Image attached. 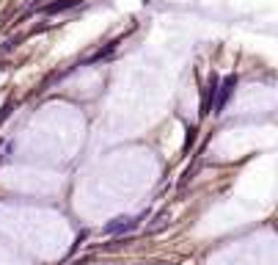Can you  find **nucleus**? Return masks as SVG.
I'll return each instance as SVG.
<instances>
[{"mask_svg": "<svg viewBox=\"0 0 278 265\" xmlns=\"http://www.w3.org/2000/svg\"><path fill=\"white\" fill-rule=\"evenodd\" d=\"M234 88H237V75H229L226 80H220L218 100H215V113H223V111H226V105L231 103V97H234Z\"/></svg>", "mask_w": 278, "mask_h": 265, "instance_id": "nucleus-3", "label": "nucleus"}, {"mask_svg": "<svg viewBox=\"0 0 278 265\" xmlns=\"http://www.w3.org/2000/svg\"><path fill=\"white\" fill-rule=\"evenodd\" d=\"M218 88H220V77L218 75H210V80H207V88L201 91V119L204 116H210V113H215V100H218Z\"/></svg>", "mask_w": 278, "mask_h": 265, "instance_id": "nucleus-2", "label": "nucleus"}, {"mask_svg": "<svg viewBox=\"0 0 278 265\" xmlns=\"http://www.w3.org/2000/svg\"><path fill=\"white\" fill-rule=\"evenodd\" d=\"M141 221H144V215H118L105 224V235H127V232L138 230Z\"/></svg>", "mask_w": 278, "mask_h": 265, "instance_id": "nucleus-1", "label": "nucleus"}, {"mask_svg": "<svg viewBox=\"0 0 278 265\" xmlns=\"http://www.w3.org/2000/svg\"><path fill=\"white\" fill-rule=\"evenodd\" d=\"M77 3H80V0H58V3H50V6H47V14H58V11H66V9H72V6H77Z\"/></svg>", "mask_w": 278, "mask_h": 265, "instance_id": "nucleus-4", "label": "nucleus"}]
</instances>
